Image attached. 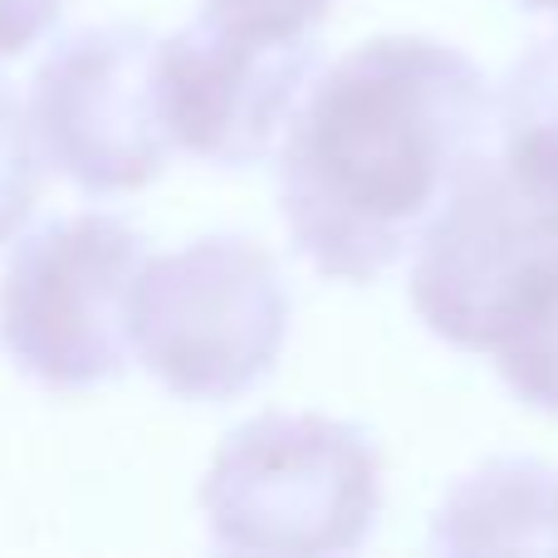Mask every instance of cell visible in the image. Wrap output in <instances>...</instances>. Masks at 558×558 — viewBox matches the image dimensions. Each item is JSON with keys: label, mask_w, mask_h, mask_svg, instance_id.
<instances>
[{"label": "cell", "mask_w": 558, "mask_h": 558, "mask_svg": "<svg viewBox=\"0 0 558 558\" xmlns=\"http://www.w3.org/2000/svg\"><path fill=\"white\" fill-rule=\"evenodd\" d=\"M495 98L441 39L377 35L308 84L279 157V206L318 275L367 284L485 157Z\"/></svg>", "instance_id": "obj_1"}, {"label": "cell", "mask_w": 558, "mask_h": 558, "mask_svg": "<svg viewBox=\"0 0 558 558\" xmlns=\"http://www.w3.org/2000/svg\"><path fill=\"white\" fill-rule=\"evenodd\" d=\"M202 510L216 549L348 554L377 520V451L363 426L333 416H255L216 451Z\"/></svg>", "instance_id": "obj_2"}, {"label": "cell", "mask_w": 558, "mask_h": 558, "mask_svg": "<svg viewBox=\"0 0 558 558\" xmlns=\"http://www.w3.org/2000/svg\"><path fill=\"white\" fill-rule=\"evenodd\" d=\"M284 328V279L251 235H202L153 255L128 294L137 363L186 402L245 397L275 367Z\"/></svg>", "instance_id": "obj_3"}, {"label": "cell", "mask_w": 558, "mask_h": 558, "mask_svg": "<svg viewBox=\"0 0 558 558\" xmlns=\"http://www.w3.org/2000/svg\"><path fill=\"white\" fill-rule=\"evenodd\" d=\"M558 284V211L500 157H481L436 211L412 265V304L436 338L495 353Z\"/></svg>", "instance_id": "obj_4"}, {"label": "cell", "mask_w": 558, "mask_h": 558, "mask_svg": "<svg viewBox=\"0 0 558 558\" xmlns=\"http://www.w3.org/2000/svg\"><path fill=\"white\" fill-rule=\"evenodd\" d=\"M143 235L104 211L59 216L15 245L0 279V348L45 387L113 383L128 367V294Z\"/></svg>", "instance_id": "obj_5"}, {"label": "cell", "mask_w": 558, "mask_h": 558, "mask_svg": "<svg viewBox=\"0 0 558 558\" xmlns=\"http://www.w3.org/2000/svg\"><path fill=\"white\" fill-rule=\"evenodd\" d=\"M157 45L137 25H94L64 35L35 69L39 147L78 192H137L167 167Z\"/></svg>", "instance_id": "obj_6"}, {"label": "cell", "mask_w": 558, "mask_h": 558, "mask_svg": "<svg viewBox=\"0 0 558 558\" xmlns=\"http://www.w3.org/2000/svg\"><path fill=\"white\" fill-rule=\"evenodd\" d=\"M318 39H270L196 10L157 45V98L172 147L221 167H255L304 104Z\"/></svg>", "instance_id": "obj_7"}, {"label": "cell", "mask_w": 558, "mask_h": 558, "mask_svg": "<svg viewBox=\"0 0 558 558\" xmlns=\"http://www.w3.org/2000/svg\"><path fill=\"white\" fill-rule=\"evenodd\" d=\"M441 554L558 549V471L534 461H495L465 475L436 514Z\"/></svg>", "instance_id": "obj_8"}, {"label": "cell", "mask_w": 558, "mask_h": 558, "mask_svg": "<svg viewBox=\"0 0 558 558\" xmlns=\"http://www.w3.org/2000/svg\"><path fill=\"white\" fill-rule=\"evenodd\" d=\"M500 162L558 211V35L534 45L510 69L500 98Z\"/></svg>", "instance_id": "obj_9"}, {"label": "cell", "mask_w": 558, "mask_h": 558, "mask_svg": "<svg viewBox=\"0 0 558 558\" xmlns=\"http://www.w3.org/2000/svg\"><path fill=\"white\" fill-rule=\"evenodd\" d=\"M39 167H45V147H39V133H35V113L0 78V245L35 211Z\"/></svg>", "instance_id": "obj_10"}, {"label": "cell", "mask_w": 558, "mask_h": 558, "mask_svg": "<svg viewBox=\"0 0 558 558\" xmlns=\"http://www.w3.org/2000/svg\"><path fill=\"white\" fill-rule=\"evenodd\" d=\"M495 357H500L505 383H510L524 402L544 407V412H558V284L520 324V333H510L495 348Z\"/></svg>", "instance_id": "obj_11"}, {"label": "cell", "mask_w": 558, "mask_h": 558, "mask_svg": "<svg viewBox=\"0 0 558 558\" xmlns=\"http://www.w3.org/2000/svg\"><path fill=\"white\" fill-rule=\"evenodd\" d=\"M333 0H202V10L221 15L226 25H241L251 35L270 39H304L324 25Z\"/></svg>", "instance_id": "obj_12"}, {"label": "cell", "mask_w": 558, "mask_h": 558, "mask_svg": "<svg viewBox=\"0 0 558 558\" xmlns=\"http://www.w3.org/2000/svg\"><path fill=\"white\" fill-rule=\"evenodd\" d=\"M64 0H0V59H15L59 20Z\"/></svg>", "instance_id": "obj_13"}, {"label": "cell", "mask_w": 558, "mask_h": 558, "mask_svg": "<svg viewBox=\"0 0 558 558\" xmlns=\"http://www.w3.org/2000/svg\"><path fill=\"white\" fill-rule=\"evenodd\" d=\"M520 5H530V10H558V0H520Z\"/></svg>", "instance_id": "obj_14"}]
</instances>
